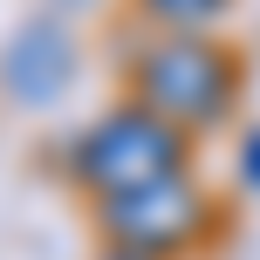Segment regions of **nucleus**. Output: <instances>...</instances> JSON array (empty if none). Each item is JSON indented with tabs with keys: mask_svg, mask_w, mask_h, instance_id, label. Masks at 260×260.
Here are the masks:
<instances>
[{
	"mask_svg": "<svg viewBox=\"0 0 260 260\" xmlns=\"http://www.w3.org/2000/svg\"><path fill=\"white\" fill-rule=\"evenodd\" d=\"M178 157H185V137L171 130V117H157V110H117V117H103L82 137V178L103 199H117V192H137L151 178H171Z\"/></svg>",
	"mask_w": 260,
	"mask_h": 260,
	"instance_id": "1",
	"label": "nucleus"
},
{
	"mask_svg": "<svg viewBox=\"0 0 260 260\" xmlns=\"http://www.w3.org/2000/svg\"><path fill=\"white\" fill-rule=\"evenodd\" d=\"M137 76H144V103L171 123H212L233 103V62L219 48H206L199 35H178L165 48H151Z\"/></svg>",
	"mask_w": 260,
	"mask_h": 260,
	"instance_id": "2",
	"label": "nucleus"
},
{
	"mask_svg": "<svg viewBox=\"0 0 260 260\" xmlns=\"http://www.w3.org/2000/svg\"><path fill=\"white\" fill-rule=\"evenodd\" d=\"M199 219H206V206H199V192L178 178V171H171V178L137 185V192L103 199V226H110V240H117L123 253H144V260L178 253L185 240L199 233Z\"/></svg>",
	"mask_w": 260,
	"mask_h": 260,
	"instance_id": "3",
	"label": "nucleus"
},
{
	"mask_svg": "<svg viewBox=\"0 0 260 260\" xmlns=\"http://www.w3.org/2000/svg\"><path fill=\"white\" fill-rule=\"evenodd\" d=\"M69 76H76V41H69L62 21H27L21 35L0 48V89H7L14 103H27V110L55 103V96L69 89Z\"/></svg>",
	"mask_w": 260,
	"mask_h": 260,
	"instance_id": "4",
	"label": "nucleus"
},
{
	"mask_svg": "<svg viewBox=\"0 0 260 260\" xmlns=\"http://www.w3.org/2000/svg\"><path fill=\"white\" fill-rule=\"evenodd\" d=\"M144 7H151L165 27H178V35H199L206 21H219V7H226V0H144Z\"/></svg>",
	"mask_w": 260,
	"mask_h": 260,
	"instance_id": "5",
	"label": "nucleus"
},
{
	"mask_svg": "<svg viewBox=\"0 0 260 260\" xmlns=\"http://www.w3.org/2000/svg\"><path fill=\"white\" fill-rule=\"evenodd\" d=\"M240 171H247V178L260 185V130H253V137H247V151H240Z\"/></svg>",
	"mask_w": 260,
	"mask_h": 260,
	"instance_id": "6",
	"label": "nucleus"
},
{
	"mask_svg": "<svg viewBox=\"0 0 260 260\" xmlns=\"http://www.w3.org/2000/svg\"><path fill=\"white\" fill-rule=\"evenodd\" d=\"M110 260H144V253H123V247H117V253H110Z\"/></svg>",
	"mask_w": 260,
	"mask_h": 260,
	"instance_id": "7",
	"label": "nucleus"
},
{
	"mask_svg": "<svg viewBox=\"0 0 260 260\" xmlns=\"http://www.w3.org/2000/svg\"><path fill=\"white\" fill-rule=\"evenodd\" d=\"M62 7H89V0H62Z\"/></svg>",
	"mask_w": 260,
	"mask_h": 260,
	"instance_id": "8",
	"label": "nucleus"
}]
</instances>
